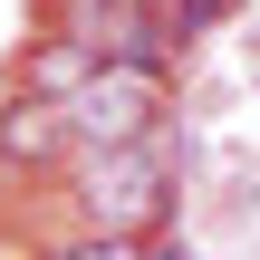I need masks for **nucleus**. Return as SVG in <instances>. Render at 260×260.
Here are the masks:
<instances>
[{"label":"nucleus","mask_w":260,"mask_h":260,"mask_svg":"<svg viewBox=\"0 0 260 260\" xmlns=\"http://www.w3.org/2000/svg\"><path fill=\"white\" fill-rule=\"evenodd\" d=\"M58 260H154L145 241H106V232H87V241H68Z\"/></svg>","instance_id":"4"},{"label":"nucleus","mask_w":260,"mask_h":260,"mask_svg":"<svg viewBox=\"0 0 260 260\" xmlns=\"http://www.w3.org/2000/svg\"><path fill=\"white\" fill-rule=\"evenodd\" d=\"M68 125H77V145H87V154L145 145V135L164 125V68H145V58H106V68L68 96Z\"/></svg>","instance_id":"2"},{"label":"nucleus","mask_w":260,"mask_h":260,"mask_svg":"<svg viewBox=\"0 0 260 260\" xmlns=\"http://www.w3.org/2000/svg\"><path fill=\"white\" fill-rule=\"evenodd\" d=\"M125 10H164V19H174V10H183V0H125Z\"/></svg>","instance_id":"5"},{"label":"nucleus","mask_w":260,"mask_h":260,"mask_svg":"<svg viewBox=\"0 0 260 260\" xmlns=\"http://www.w3.org/2000/svg\"><path fill=\"white\" fill-rule=\"evenodd\" d=\"M77 212H87V232H106V241H145V232L174 212V164H164L154 145H116V154H96V164L77 174Z\"/></svg>","instance_id":"1"},{"label":"nucleus","mask_w":260,"mask_h":260,"mask_svg":"<svg viewBox=\"0 0 260 260\" xmlns=\"http://www.w3.org/2000/svg\"><path fill=\"white\" fill-rule=\"evenodd\" d=\"M68 145H77V125H68L58 96H10L0 106V154L10 164H58Z\"/></svg>","instance_id":"3"},{"label":"nucleus","mask_w":260,"mask_h":260,"mask_svg":"<svg viewBox=\"0 0 260 260\" xmlns=\"http://www.w3.org/2000/svg\"><path fill=\"white\" fill-rule=\"evenodd\" d=\"M154 260H183V251H154Z\"/></svg>","instance_id":"6"}]
</instances>
